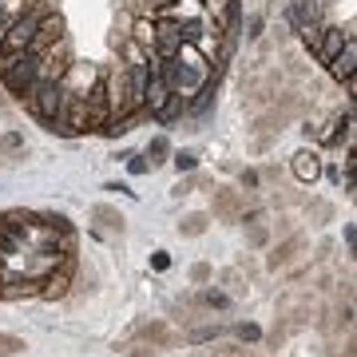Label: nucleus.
<instances>
[{
    "mask_svg": "<svg viewBox=\"0 0 357 357\" xmlns=\"http://www.w3.org/2000/svg\"><path fill=\"white\" fill-rule=\"evenodd\" d=\"M36 68H40V56L36 52H16V56H0V79L4 88L24 100V91L36 84Z\"/></svg>",
    "mask_w": 357,
    "mask_h": 357,
    "instance_id": "f257e3e1",
    "label": "nucleus"
},
{
    "mask_svg": "<svg viewBox=\"0 0 357 357\" xmlns=\"http://www.w3.org/2000/svg\"><path fill=\"white\" fill-rule=\"evenodd\" d=\"M282 91V72H262V76L243 84V112H262L266 103L278 100Z\"/></svg>",
    "mask_w": 357,
    "mask_h": 357,
    "instance_id": "f03ea898",
    "label": "nucleus"
},
{
    "mask_svg": "<svg viewBox=\"0 0 357 357\" xmlns=\"http://www.w3.org/2000/svg\"><path fill=\"white\" fill-rule=\"evenodd\" d=\"M310 314H314V302H310V290H286L278 302V318H282V330H298L306 326Z\"/></svg>",
    "mask_w": 357,
    "mask_h": 357,
    "instance_id": "7ed1b4c3",
    "label": "nucleus"
},
{
    "mask_svg": "<svg viewBox=\"0 0 357 357\" xmlns=\"http://www.w3.org/2000/svg\"><path fill=\"white\" fill-rule=\"evenodd\" d=\"M306 250H310L306 234L290 230V234H286V238H282V243L274 246V255H266V270H274V274H278V270H290L294 262H298V258L306 255Z\"/></svg>",
    "mask_w": 357,
    "mask_h": 357,
    "instance_id": "20e7f679",
    "label": "nucleus"
},
{
    "mask_svg": "<svg viewBox=\"0 0 357 357\" xmlns=\"http://www.w3.org/2000/svg\"><path fill=\"white\" fill-rule=\"evenodd\" d=\"M215 218L218 222H238L246 215V199L243 191H234V187H215Z\"/></svg>",
    "mask_w": 357,
    "mask_h": 357,
    "instance_id": "39448f33",
    "label": "nucleus"
},
{
    "mask_svg": "<svg viewBox=\"0 0 357 357\" xmlns=\"http://www.w3.org/2000/svg\"><path fill=\"white\" fill-rule=\"evenodd\" d=\"M206 16H211L215 32L234 36V28H238V20H243V8H238V0H206Z\"/></svg>",
    "mask_w": 357,
    "mask_h": 357,
    "instance_id": "423d86ee",
    "label": "nucleus"
},
{
    "mask_svg": "<svg viewBox=\"0 0 357 357\" xmlns=\"http://www.w3.org/2000/svg\"><path fill=\"white\" fill-rule=\"evenodd\" d=\"M310 24H326V4L321 0H290V28L302 32Z\"/></svg>",
    "mask_w": 357,
    "mask_h": 357,
    "instance_id": "0eeeda50",
    "label": "nucleus"
},
{
    "mask_svg": "<svg viewBox=\"0 0 357 357\" xmlns=\"http://www.w3.org/2000/svg\"><path fill=\"white\" fill-rule=\"evenodd\" d=\"M56 40H64V20H60V13H44L36 36H32V44H28V52H36V56H40V52L52 48Z\"/></svg>",
    "mask_w": 357,
    "mask_h": 357,
    "instance_id": "6e6552de",
    "label": "nucleus"
},
{
    "mask_svg": "<svg viewBox=\"0 0 357 357\" xmlns=\"http://www.w3.org/2000/svg\"><path fill=\"white\" fill-rule=\"evenodd\" d=\"M135 342L151 345V349H167V345L178 342V333L167 321H143V326H135Z\"/></svg>",
    "mask_w": 357,
    "mask_h": 357,
    "instance_id": "1a4fd4ad",
    "label": "nucleus"
},
{
    "mask_svg": "<svg viewBox=\"0 0 357 357\" xmlns=\"http://www.w3.org/2000/svg\"><path fill=\"white\" fill-rule=\"evenodd\" d=\"M349 36H354V32H342V28H333V24H321V36H318V48H314V52H318L321 60L330 64L333 56L342 52V44H345Z\"/></svg>",
    "mask_w": 357,
    "mask_h": 357,
    "instance_id": "9d476101",
    "label": "nucleus"
},
{
    "mask_svg": "<svg viewBox=\"0 0 357 357\" xmlns=\"http://www.w3.org/2000/svg\"><path fill=\"white\" fill-rule=\"evenodd\" d=\"M354 68H357V40L349 36V40L342 44V52L330 60V72H333L337 79H354Z\"/></svg>",
    "mask_w": 357,
    "mask_h": 357,
    "instance_id": "9b49d317",
    "label": "nucleus"
},
{
    "mask_svg": "<svg viewBox=\"0 0 357 357\" xmlns=\"http://www.w3.org/2000/svg\"><path fill=\"white\" fill-rule=\"evenodd\" d=\"M290 171H294L298 183H314V178L321 175V159L314 151H298L294 155V163H290Z\"/></svg>",
    "mask_w": 357,
    "mask_h": 357,
    "instance_id": "f8f14e48",
    "label": "nucleus"
},
{
    "mask_svg": "<svg viewBox=\"0 0 357 357\" xmlns=\"http://www.w3.org/2000/svg\"><path fill=\"white\" fill-rule=\"evenodd\" d=\"M91 218H96L100 230H107V234H123V215H119L112 203H96L91 206Z\"/></svg>",
    "mask_w": 357,
    "mask_h": 357,
    "instance_id": "ddd939ff",
    "label": "nucleus"
},
{
    "mask_svg": "<svg viewBox=\"0 0 357 357\" xmlns=\"http://www.w3.org/2000/svg\"><path fill=\"white\" fill-rule=\"evenodd\" d=\"M206 230H211V215L206 211H191V215H183V222H178V234L183 238H199Z\"/></svg>",
    "mask_w": 357,
    "mask_h": 357,
    "instance_id": "4468645a",
    "label": "nucleus"
},
{
    "mask_svg": "<svg viewBox=\"0 0 357 357\" xmlns=\"http://www.w3.org/2000/svg\"><path fill=\"white\" fill-rule=\"evenodd\" d=\"M246 246H250V250H266L270 246V227L262 218H250V222H246Z\"/></svg>",
    "mask_w": 357,
    "mask_h": 357,
    "instance_id": "2eb2a0df",
    "label": "nucleus"
},
{
    "mask_svg": "<svg viewBox=\"0 0 357 357\" xmlns=\"http://www.w3.org/2000/svg\"><path fill=\"white\" fill-rule=\"evenodd\" d=\"M222 286H227V298H238V294L250 290V278L243 274V266H230L222 270Z\"/></svg>",
    "mask_w": 357,
    "mask_h": 357,
    "instance_id": "dca6fc26",
    "label": "nucleus"
},
{
    "mask_svg": "<svg viewBox=\"0 0 357 357\" xmlns=\"http://www.w3.org/2000/svg\"><path fill=\"white\" fill-rule=\"evenodd\" d=\"M68 286H72V278H68V274H52L48 282H44V298H48V302H56V298H64L68 294Z\"/></svg>",
    "mask_w": 357,
    "mask_h": 357,
    "instance_id": "f3484780",
    "label": "nucleus"
},
{
    "mask_svg": "<svg viewBox=\"0 0 357 357\" xmlns=\"http://www.w3.org/2000/svg\"><path fill=\"white\" fill-rule=\"evenodd\" d=\"M306 215H310V222H314V227H326V222L333 218V206L326 203V199H314V203L306 206Z\"/></svg>",
    "mask_w": 357,
    "mask_h": 357,
    "instance_id": "a211bd4d",
    "label": "nucleus"
},
{
    "mask_svg": "<svg viewBox=\"0 0 357 357\" xmlns=\"http://www.w3.org/2000/svg\"><path fill=\"white\" fill-rule=\"evenodd\" d=\"M178 0H135V16H155V13H171Z\"/></svg>",
    "mask_w": 357,
    "mask_h": 357,
    "instance_id": "6ab92c4d",
    "label": "nucleus"
},
{
    "mask_svg": "<svg viewBox=\"0 0 357 357\" xmlns=\"http://www.w3.org/2000/svg\"><path fill=\"white\" fill-rule=\"evenodd\" d=\"M167 155H171V143H167L163 135H155V139L147 143V163L159 167V163H167Z\"/></svg>",
    "mask_w": 357,
    "mask_h": 357,
    "instance_id": "aec40b11",
    "label": "nucleus"
},
{
    "mask_svg": "<svg viewBox=\"0 0 357 357\" xmlns=\"http://www.w3.org/2000/svg\"><path fill=\"white\" fill-rule=\"evenodd\" d=\"M199 306H203V310H227L230 298L222 290H203V294H199Z\"/></svg>",
    "mask_w": 357,
    "mask_h": 357,
    "instance_id": "412c9836",
    "label": "nucleus"
},
{
    "mask_svg": "<svg viewBox=\"0 0 357 357\" xmlns=\"http://www.w3.org/2000/svg\"><path fill=\"white\" fill-rule=\"evenodd\" d=\"M0 151L16 159V155L24 151V135H20V131H4V135H0Z\"/></svg>",
    "mask_w": 357,
    "mask_h": 357,
    "instance_id": "4be33fe9",
    "label": "nucleus"
},
{
    "mask_svg": "<svg viewBox=\"0 0 357 357\" xmlns=\"http://www.w3.org/2000/svg\"><path fill=\"white\" fill-rule=\"evenodd\" d=\"M24 8H28V0H0V24H13Z\"/></svg>",
    "mask_w": 357,
    "mask_h": 357,
    "instance_id": "5701e85b",
    "label": "nucleus"
},
{
    "mask_svg": "<svg viewBox=\"0 0 357 357\" xmlns=\"http://www.w3.org/2000/svg\"><path fill=\"white\" fill-rule=\"evenodd\" d=\"M349 128H354V115H349V112H345V115H337V119H333V131H330V143L349 139Z\"/></svg>",
    "mask_w": 357,
    "mask_h": 357,
    "instance_id": "b1692460",
    "label": "nucleus"
},
{
    "mask_svg": "<svg viewBox=\"0 0 357 357\" xmlns=\"http://www.w3.org/2000/svg\"><path fill=\"white\" fill-rule=\"evenodd\" d=\"M20 349H28L24 337H16V333H0V357H16Z\"/></svg>",
    "mask_w": 357,
    "mask_h": 357,
    "instance_id": "393cba45",
    "label": "nucleus"
},
{
    "mask_svg": "<svg viewBox=\"0 0 357 357\" xmlns=\"http://www.w3.org/2000/svg\"><path fill=\"white\" fill-rule=\"evenodd\" d=\"M203 183H206V178H203V175H195V171H191L187 178H178V187H175L171 195H175V199H183V195H191L195 187H203Z\"/></svg>",
    "mask_w": 357,
    "mask_h": 357,
    "instance_id": "a878e982",
    "label": "nucleus"
},
{
    "mask_svg": "<svg viewBox=\"0 0 357 357\" xmlns=\"http://www.w3.org/2000/svg\"><path fill=\"white\" fill-rule=\"evenodd\" d=\"M171 163H175V171H178V175H183V171L191 175L195 167H199V155H195V151H178L175 159H171Z\"/></svg>",
    "mask_w": 357,
    "mask_h": 357,
    "instance_id": "bb28decb",
    "label": "nucleus"
},
{
    "mask_svg": "<svg viewBox=\"0 0 357 357\" xmlns=\"http://www.w3.org/2000/svg\"><path fill=\"white\" fill-rule=\"evenodd\" d=\"M211 278H215V270H211V262H195V266H191V282H195V286H206Z\"/></svg>",
    "mask_w": 357,
    "mask_h": 357,
    "instance_id": "cd10ccee",
    "label": "nucleus"
},
{
    "mask_svg": "<svg viewBox=\"0 0 357 357\" xmlns=\"http://www.w3.org/2000/svg\"><path fill=\"white\" fill-rule=\"evenodd\" d=\"M128 171H131V175H147V171H151L147 155H128Z\"/></svg>",
    "mask_w": 357,
    "mask_h": 357,
    "instance_id": "c85d7f7f",
    "label": "nucleus"
},
{
    "mask_svg": "<svg viewBox=\"0 0 357 357\" xmlns=\"http://www.w3.org/2000/svg\"><path fill=\"white\" fill-rule=\"evenodd\" d=\"M234 333H238L243 342H258V337H262V330H258V326H250V321H243V326H234Z\"/></svg>",
    "mask_w": 357,
    "mask_h": 357,
    "instance_id": "c756f323",
    "label": "nucleus"
},
{
    "mask_svg": "<svg viewBox=\"0 0 357 357\" xmlns=\"http://www.w3.org/2000/svg\"><path fill=\"white\" fill-rule=\"evenodd\" d=\"M218 337V326H199V330H191V342H215Z\"/></svg>",
    "mask_w": 357,
    "mask_h": 357,
    "instance_id": "7c9ffc66",
    "label": "nucleus"
},
{
    "mask_svg": "<svg viewBox=\"0 0 357 357\" xmlns=\"http://www.w3.org/2000/svg\"><path fill=\"white\" fill-rule=\"evenodd\" d=\"M215 357H255L250 349H243V345H218Z\"/></svg>",
    "mask_w": 357,
    "mask_h": 357,
    "instance_id": "2f4dec72",
    "label": "nucleus"
},
{
    "mask_svg": "<svg viewBox=\"0 0 357 357\" xmlns=\"http://www.w3.org/2000/svg\"><path fill=\"white\" fill-rule=\"evenodd\" d=\"M155 349L151 345H143V342H135V345H128V349H123V357H151Z\"/></svg>",
    "mask_w": 357,
    "mask_h": 357,
    "instance_id": "473e14b6",
    "label": "nucleus"
},
{
    "mask_svg": "<svg viewBox=\"0 0 357 357\" xmlns=\"http://www.w3.org/2000/svg\"><path fill=\"white\" fill-rule=\"evenodd\" d=\"M270 143H274V135H255V143H250V151H255V155H262V151H270Z\"/></svg>",
    "mask_w": 357,
    "mask_h": 357,
    "instance_id": "72a5a7b5",
    "label": "nucleus"
},
{
    "mask_svg": "<svg viewBox=\"0 0 357 357\" xmlns=\"http://www.w3.org/2000/svg\"><path fill=\"white\" fill-rule=\"evenodd\" d=\"M171 266V255H167V250H155L151 255V270H167Z\"/></svg>",
    "mask_w": 357,
    "mask_h": 357,
    "instance_id": "f704fd0d",
    "label": "nucleus"
},
{
    "mask_svg": "<svg viewBox=\"0 0 357 357\" xmlns=\"http://www.w3.org/2000/svg\"><path fill=\"white\" fill-rule=\"evenodd\" d=\"M262 24H266L262 16H250V24H246L250 32H246V36H250V40H258V36H262Z\"/></svg>",
    "mask_w": 357,
    "mask_h": 357,
    "instance_id": "c9c22d12",
    "label": "nucleus"
},
{
    "mask_svg": "<svg viewBox=\"0 0 357 357\" xmlns=\"http://www.w3.org/2000/svg\"><path fill=\"white\" fill-rule=\"evenodd\" d=\"M345 246H349V255H354V250H357V227H354V222L345 227Z\"/></svg>",
    "mask_w": 357,
    "mask_h": 357,
    "instance_id": "e433bc0d",
    "label": "nucleus"
},
{
    "mask_svg": "<svg viewBox=\"0 0 357 357\" xmlns=\"http://www.w3.org/2000/svg\"><path fill=\"white\" fill-rule=\"evenodd\" d=\"M258 183H262V178H258V171H250V167H246V171H243V187H258Z\"/></svg>",
    "mask_w": 357,
    "mask_h": 357,
    "instance_id": "4c0bfd02",
    "label": "nucleus"
},
{
    "mask_svg": "<svg viewBox=\"0 0 357 357\" xmlns=\"http://www.w3.org/2000/svg\"><path fill=\"white\" fill-rule=\"evenodd\" d=\"M4 32H8V24H0V52H4Z\"/></svg>",
    "mask_w": 357,
    "mask_h": 357,
    "instance_id": "58836bf2",
    "label": "nucleus"
},
{
    "mask_svg": "<svg viewBox=\"0 0 357 357\" xmlns=\"http://www.w3.org/2000/svg\"><path fill=\"white\" fill-rule=\"evenodd\" d=\"M321 4H330V0H321Z\"/></svg>",
    "mask_w": 357,
    "mask_h": 357,
    "instance_id": "ea45409f",
    "label": "nucleus"
}]
</instances>
